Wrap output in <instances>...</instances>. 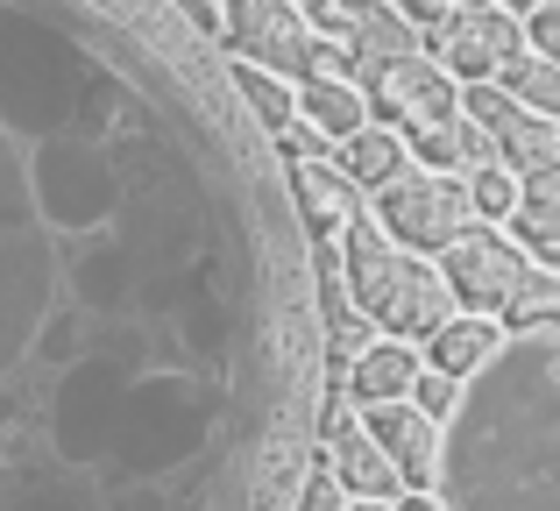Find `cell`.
<instances>
[{
  "mask_svg": "<svg viewBox=\"0 0 560 511\" xmlns=\"http://www.w3.org/2000/svg\"><path fill=\"white\" fill-rule=\"evenodd\" d=\"M334 242H341L348 291L362 299V313H370L383 334L419 341V334H433L447 313H462V305H454V291H447V277H440V263L419 256V249H405V242L376 221V207H362Z\"/></svg>",
  "mask_w": 560,
  "mask_h": 511,
  "instance_id": "1",
  "label": "cell"
},
{
  "mask_svg": "<svg viewBox=\"0 0 560 511\" xmlns=\"http://www.w3.org/2000/svg\"><path fill=\"white\" fill-rule=\"evenodd\" d=\"M376 221L390 228L405 249L433 256V249H447V242L476 221V207H468V193H462V178H454V171L405 164L397 178L376 185Z\"/></svg>",
  "mask_w": 560,
  "mask_h": 511,
  "instance_id": "2",
  "label": "cell"
},
{
  "mask_svg": "<svg viewBox=\"0 0 560 511\" xmlns=\"http://www.w3.org/2000/svg\"><path fill=\"white\" fill-rule=\"evenodd\" d=\"M433 263H440V277H447L454 305H468V313H497L533 256H525L497 221H468L447 249H433Z\"/></svg>",
  "mask_w": 560,
  "mask_h": 511,
  "instance_id": "3",
  "label": "cell"
},
{
  "mask_svg": "<svg viewBox=\"0 0 560 511\" xmlns=\"http://www.w3.org/2000/svg\"><path fill=\"white\" fill-rule=\"evenodd\" d=\"M362 93H370V114L390 121L397 136H419V128H433L440 114L462 107V79H454L433 50H411V57H397V65H383Z\"/></svg>",
  "mask_w": 560,
  "mask_h": 511,
  "instance_id": "4",
  "label": "cell"
},
{
  "mask_svg": "<svg viewBox=\"0 0 560 511\" xmlns=\"http://www.w3.org/2000/svg\"><path fill=\"white\" fill-rule=\"evenodd\" d=\"M425 43L454 79H497V65L511 50H525V22L511 8H497V0H454L447 22L425 28Z\"/></svg>",
  "mask_w": 560,
  "mask_h": 511,
  "instance_id": "5",
  "label": "cell"
},
{
  "mask_svg": "<svg viewBox=\"0 0 560 511\" xmlns=\"http://www.w3.org/2000/svg\"><path fill=\"white\" fill-rule=\"evenodd\" d=\"M220 36H228L234 57L299 79V71H305V43H313V22H305L299 0H220Z\"/></svg>",
  "mask_w": 560,
  "mask_h": 511,
  "instance_id": "6",
  "label": "cell"
},
{
  "mask_svg": "<svg viewBox=\"0 0 560 511\" xmlns=\"http://www.w3.org/2000/svg\"><path fill=\"white\" fill-rule=\"evenodd\" d=\"M462 114H476L482 136L497 142V156H504L518 178H525V171L560 164V121H553V114L518 107L497 79H462Z\"/></svg>",
  "mask_w": 560,
  "mask_h": 511,
  "instance_id": "7",
  "label": "cell"
},
{
  "mask_svg": "<svg viewBox=\"0 0 560 511\" xmlns=\"http://www.w3.org/2000/svg\"><path fill=\"white\" fill-rule=\"evenodd\" d=\"M319 441H327V462H319V469H327L334 484L348 490V498H405V484H397V469L383 462L376 433L362 427V405H355V398L327 391V413H319Z\"/></svg>",
  "mask_w": 560,
  "mask_h": 511,
  "instance_id": "8",
  "label": "cell"
},
{
  "mask_svg": "<svg viewBox=\"0 0 560 511\" xmlns=\"http://www.w3.org/2000/svg\"><path fill=\"white\" fill-rule=\"evenodd\" d=\"M362 427L376 433L383 462L397 469L405 490H433L440 484V419H425L411 398H383V405H362Z\"/></svg>",
  "mask_w": 560,
  "mask_h": 511,
  "instance_id": "9",
  "label": "cell"
},
{
  "mask_svg": "<svg viewBox=\"0 0 560 511\" xmlns=\"http://www.w3.org/2000/svg\"><path fill=\"white\" fill-rule=\"evenodd\" d=\"M319 320H327V376H341L362 348L376 341V320L362 313V299L341 277V242H319Z\"/></svg>",
  "mask_w": 560,
  "mask_h": 511,
  "instance_id": "10",
  "label": "cell"
},
{
  "mask_svg": "<svg viewBox=\"0 0 560 511\" xmlns=\"http://www.w3.org/2000/svg\"><path fill=\"white\" fill-rule=\"evenodd\" d=\"M291 199H299L305 228H313L319 242H334L362 207H370V199H362V185L348 178L334 156H299V164H291Z\"/></svg>",
  "mask_w": 560,
  "mask_h": 511,
  "instance_id": "11",
  "label": "cell"
},
{
  "mask_svg": "<svg viewBox=\"0 0 560 511\" xmlns=\"http://www.w3.org/2000/svg\"><path fill=\"white\" fill-rule=\"evenodd\" d=\"M341 50H348V79L370 85L383 65H397V57L425 50V36L405 22V14H397V0H370V8H362L355 22L341 28Z\"/></svg>",
  "mask_w": 560,
  "mask_h": 511,
  "instance_id": "12",
  "label": "cell"
},
{
  "mask_svg": "<svg viewBox=\"0 0 560 511\" xmlns=\"http://www.w3.org/2000/svg\"><path fill=\"white\" fill-rule=\"evenodd\" d=\"M511 242L525 256H539L547 270H560V164L547 171H525L518 178V207H511Z\"/></svg>",
  "mask_w": 560,
  "mask_h": 511,
  "instance_id": "13",
  "label": "cell"
},
{
  "mask_svg": "<svg viewBox=\"0 0 560 511\" xmlns=\"http://www.w3.org/2000/svg\"><path fill=\"white\" fill-rule=\"evenodd\" d=\"M411 376H419V356H411V341H376L362 348L355 362H348L341 376H327V391H341V398H355V405H383V398H405L411 391Z\"/></svg>",
  "mask_w": 560,
  "mask_h": 511,
  "instance_id": "14",
  "label": "cell"
},
{
  "mask_svg": "<svg viewBox=\"0 0 560 511\" xmlns=\"http://www.w3.org/2000/svg\"><path fill=\"white\" fill-rule=\"evenodd\" d=\"M425 341V362L433 370H447V376H476V370H490L497 362V348H504V327H497V313H447L433 334H419Z\"/></svg>",
  "mask_w": 560,
  "mask_h": 511,
  "instance_id": "15",
  "label": "cell"
},
{
  "mask_svg": "<svg viewBox=\"0 0 560 511\" xmlns=\"http://www.w3.org/2000/svg\"><path fill=\"white\" fill-rule=\"evenodd\" d=\"M334 164H341L348 171V178H355L362 185V193H376V185L383 178H397V171H405L411 164V142L405 136H397V128L390 121H362V128H348V136L341 142H334Z\"/></svg>",
  "mask_w": 560,
  "mask_h": 511,
  "instance_id": "16",
  "label": "cell"
},
{
  "mask_svg": "<svg viewBox=\"0 0 560 511\" xmlns=\"http://www.w3.org/2000/svg\"><path fill=\"white\" fill-rule=\"evenodd\" d=\"M411 142V164H433V171H454V178H462V171H476L482 156H497V142L482 136V121L476 114H440L433 128H419V136H405Z\"/></svg>",
  "mask_w": 560,
  "mask_h": 511,
  "instance_id": "17",
  "label": "cell"
},
{
  "mask_svg": "<svg viewBox=\"0 0 560 511\" xmlns=\"http://www.w3.org/2000/svg\"><path fill=\"white\" fill-rule=\"evenodd\" d=\"M299 121H313L327 142H341L348 128L370 121V93L355 79H299Z\"/></svg>",
  "mask_w": 560,
  "mask_h": 511,
  "instance_id": "18",
  "label": "cell"
},
{
  "mask_svg": "<svg viewBox=\"0 0 560 511\" xmlns=\"http://www.w3.org/2000/svg\"><path fill=\"white\" fill-rule=\"evenodd\" d=\"M497 327H511V334H539V327H553L560 334V270H547V263H525V277L511 284V299L497 305Z\"/></svg>",
  "mask_w": 560,
  "mask_h": 511,
  "instance_id": "19",
  "label": "cell"
},
{
  "mask_svg": "<svg viewBox=\"0 0 560 511\" xmlns=\"http://www.w3.org/2000/svg\"><path fill=\"white\" fill-rule=\"evenodd\" d=\"M497 85H504L518 107L553 114V121H560V65H553V57H539V50H511L504 65H497Z\"/></svg>",
  "mask_w": 560,
  "mask_h": 511,
  "instance_id": "20",
  "label": "cell"
},
{
  "mask_svg": "<svg viewBox=\"0 0 560 511\" xmlns=\"http://www.w3.org/2000/svg\"><path fill=\"white\" fill-rule=\"evenodd\" d=\"M234 85H242V100L256 107V121L270 128V136L299 114V85H291L284 71H262V65H248V57H234Z\"/></svg>",
  "mask_w": 560,
  "mask_h": 511,
  "instance_id": "21",
  "label": "cell"
},
{
  "mask_svg": "<svg viewBox=\"0 0 560 511\" xmlns=\"http://www.w3.org/2000/svg\"><path fill=\"white\" fill-rule=\"evenodd\" d=\"M462 193L468 207H476V221H511V207H518V171L504 164V156H482L476 171H462Z\"/></svg>",
  "mask_w": 560,
  "mask_h": 511,
  "instance_id": "22",
  "label": "cell"
},
{
  "mask_svg": "<svg viewBox=\"0 0 560 511\" xmlns=\"http://www.w3.org/2000/svg\"><path fill=\"white\" fill-rule=\"evenodd\" d=\"M411 405H419L425 419H454V398H462V376H447V370H433V362H419V376H411V391H405Z\"/></svg>",
  "mask_w": 560,
  "mask_h": 511,
  "instance_id": "23",
  "label": "cell"
},
{
  "mask_svg": "<svg viewBox=\"0 0 560 511\" xmlns=\"http://www.w3.org/2000/svg\"><path fill=\"white\" fill-rule=\"evenodd\" d=\"M518 22H525V50H539V57L560 65V0H533Z\"/></svg>",
  "mask_w": 560,
  "mask_h": 511,
  "instance_id": "24",
  "label": "cell"
},
{
  "mask_svg": "<svg viewBox=\"0 0 560 511\" xmlns=\"http://www.w3.org/2000/svg\"><path fill=\"white\" fill-rule=\"evenodd\" d=\"M299 8H305V22H313V28H327V36H341V28L355 22V14L370 8V0H299Z\"/></svg>",
  "mask_w": 560,
  "mask_h": 511,
  "instance_id": "25",
  "label": "cell"
},
{
  "mask_svg": "<svg viewBox=\"0 0 560 511\" xmlns=\"http://www.w3.org/2000/svg\"><path fill=\"white\" fill-rule=\"evenodd\" d=\"M299 511H348V490L334 484L327 469H313V476H305V490H299Z\"/></svg>",
  "mask_w": 560,
  "mask_h": 511,
  "instance_id": "26",
  "label": "cell"
},
{
  "mask_svg": "<svg viewBox=\"0 0 560 511\" xmlns=\"http://www.w3.org/2000/svg\"><path fill=\"white\" fill-rule=\"evenodd\" d=\"M277 136H284V156H291V164H299V156H327V150H334V142L319 136L313 121H299V114H291V121L277 128Z\"/></svg>",
  "mask_w": 560,
  "mask_h": 511,
  "instance_id": "27",
  "label": "cell"
},
{
  "mask_svg": "<svg viewBox=\"0 0 560 511\" xmlns=\"http://www.w3.org/2000/svg\"><path fill=\"white\" fill-rule=\"evenodd\" d=\"M447 8H454V0H397V14H405V22L419 28V36H425V28H440V22H447Z\"/></svg>",
  "mask_w": 560,
  "mask_h": 511,
  "instance_id": "28",
  "label": "cell"
},
{
  "mask_svg": "<svg viewBox=\"0 0 560 511\" xmlns=\"http://www.w3.org/2000/svg\"><path fill=\"white\" fill-rule=\"evenodd\" d=\"M390 511H440L433 490H405V498H390Z\"/></svg>",
  "mask_w": 560,
  "mask_h": 511,
  "instance_id": "29",
  "label": "cell"
},
{
  "mask_svg": "<svg viewBox=\"0 0 560 511\" xmlns=\"http://www.w3.org/2000/svg\"><path fill=\"white\" fill-rule=\"evenodd\" d=\"M348 511H390V498H348Z\"/></svg>",
  "mask_w": 560,
  "mask_h": 511,
  "instance_id": "30",
  "label": "cell"
},
{
  "mask_svg": "<svg viewBox=\"0 0 560 511\" xmlns=\"http://www.w3.org/2000/svg\"><path fill=\"white\" fill-rule=\"evenodd\" d=\"M497 8H511V14H525V8H533V0H497Z\"/></svg>",
  "mask_w": 560,
  "mask_h": 511,
  "instance_id": "31",
  "label": "cell"
}]
</instances>
